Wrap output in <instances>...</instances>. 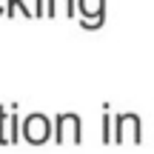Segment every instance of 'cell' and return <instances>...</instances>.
<instances>
[{
  "mask_svg": "<svg viewBox=\"0 0 154 154\" xmlns=\"http://www.w3.org/2000/svg\"><path fill=\"white\" fill-rule=\"evenodd\" d=\"M109 106H103V143H109L111 140V134H109Z\"/></svg>",
  "mask_w": 154,
  "mask_h": 154,
  "instance_id": "cell-4",
  "label": "cell"
},
{
  "mask_svg": "<svg viewBox=\"0 0 154 154\" xmlns=\"http://www.w3.org/2000/svg\"><path fill=\"white\" fill-rule=\"evenodd\" d=\"M49 134H51V123H49V117H46V114L34 111V114L26 117V123H23V137H26L29 143L40 146V143L49 140Z\"/></svg>",
  "mask_w": 154,
  "mask_h": 154,
  "instance_id": "cell-1",
  "label": "cell"
},
{
  "mask_svg": "<svg viewBox=\"0 0 154 154\" xmlns=\"http://www.w3.org/2000/svg\"><path fill=\"white\" fill-rule=\"evenodd\" d=\"M54 126H57L54 140L60 146L66 143V128H72V143H80V140H83V123H80V117H77V114H57Z\"/></svg>",
  "mask_w": 154,
  "mask_h": 154,
  "instance_id": "cell-2",
  "label": "cell"
},
{
  "mask_svg": "<svg viewBox=\"0 0 154 154\" xmlns=\"http://www.w3.org/2000/svg\"><path fill=\"white\" fill-rule=\"evenodd\" d=\"M6 114H9V106H0V146L9 143V140H6V134H3V128H6Z\"/></svg>",
  "mask_w": 154,
  "mask_h": 154,
  "instance_id": "cell-3",
  "label": "cell"
}]
</instances>
